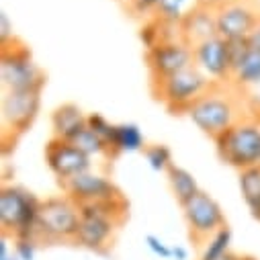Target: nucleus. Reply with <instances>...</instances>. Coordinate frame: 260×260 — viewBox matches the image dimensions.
Returning <instances> with one entry per match:
<instances>
[{
    "mask_svg": "<svg viewBox=\"0 0 260 260\" xmlns=\"http://www.w3.org/2000/svg\"><path fill=\"white\" fill-rule=\"evenodd\" d=\"M199 7H201V0H158L156 17L170 25H180Z\"/></svg>",
    "mask_w": 260,
    "mask_h": 260,
    "instance_id": "412c9836",
    "label": "nucleus"
},
{
    "mask_svg": "<svg viewBox=\"0 0 260 260\" xmlns=\"http://www.w3.org/2000/svg\"><path fill=\"white\" fill-rule=\"evenodd\" d=\"M184 115L201 134H205L211 140L221 136L225 129H230L238 121L246 119L240 101L230 92H225L221 84H215L207 94H203L199 101H194Z\"/></svg>",
    "mask_w": 260,
    "mask_h": 260,
    "instance_id": "f03ea898",
    "label": "nucleus"
},
{
    "mask_svg": "<svg viewBox=\"0 0 260 260\" xmlns=\"http://www.w3.org/2000/svg\"><path fill=\"white\" fill-rule=\"evenodd\" d=\"M248 41H250V45H252V47L260 49V23L256 25V29H254V33L250 35V39H248Z\"/></svg>",
    "mask_w": 260,
    "mask_h": 260,
    "instance_id": "2f4dec72",
    "label": "nucleus"
},
{
    "mask_svg": "<svg viewBox=\"0 0 260 260\" xmlns=\"http://www.w3.org/2000/svg\"><path fill=\"white\" fill-rule=\"evenodd\" d=\"M86 125H88V129H92L96 136H101L111 146V138H113V132H115V123H111L101 113H90L88 119H86Z\"/></svg>",
    "mask_w": 260,
    "mask_h": 260,
    "instance_id": "393cba45",
    "label": "nucleus"
},
{
    "mask_svg": "<svg viewBox=\"0 0 260 260\" xmlns=\"http://www.w3.org/2000/svg\"><path fill=\"white\" fill-rule=\"evenodd\" d=\"M230 248H232V230L225 225L201 246L199 260H221L228 252H232Z\"/></svg>",
    "mask_w": 260,
    "mask_h": 260,
    "instance_id": "5701e85b",
    "label": "nucleus"
},
{
    "mask_svg": "<svg viewBox=\"0 0 260 260\" xmlns=\"http://www.w3.org/2000/svg\"><path fill=\"white\" fill-rule=\"evenodd\" d=\"M240 260H258V258H254V256H240Z\"/></svg>",
    "mask_w": 260,
    "mask_h": 260,
    "instance_id": "f704fd0d",
    "label": "nucleus"
},
{
    "mask_svg": "<svg viewBox=\"0 0 260 260\" xmlns=\"http://www.w3.org/2000/svg\"><path fill=\"white\" fill-rule=\"evenodd\" d=\"M238 184H240V194H242L250 215L256 221H260V166L240 170Z\"/></svg>",
    "mask_w": 260,
    "mask_h": 260,
    "instance_id": "aec40b11",
    "label": "nucleus"
},
{
    "mask_svg": "<svg viewBox=\"0 0 260 260\" xmlns=\"http://www.w3.org/2000/svg\"><path fill=\"white\" fill-rule=\"evenodd\" d=\"M41 111V92L37 90H3L0 115H3V138L17 142L37 121Z\"/></svg>",
    "mask_w": 260,
    "mask_h": 260,
    "instance_id": "6e6552de",
    "label": "nucleus"
},
{
    "mask_svg": "<svg viewBox=\"0 0 260 260\" xmlns=\"http://www.w3.org/2000/svg\"><path fill=\"white\" fill-rule=\"evenodd\" d=\"M192 59L207 78H211L215 84L232 82V51L230 41L215 35L211 39H205L197 45H192Z\"/></svg>",
    "mask_w": 260,
    "mask_h": 260,
    "instance_id": "4468645a",
    "label": "nucleus"
},
{
    "mask_svg": "<svg viewBox=\"0 0 260 260\" xmlns=\"http://www.w3.org/2000/svg\"><path fill=\"white\" fill-rule=\"evenodd\" d=\"M213 142L219 160L238 172L260 166V123L256 117L238 121Z\"/></svg>",
    "mask_w": 260,
    "mask_h": 260,
    "instance_id": "20e7f679",
    "label": "nucleus"
},
{
    "mask_svg": "<svg viewBox=\"0 0 260 260\" xmlns=\"http://www.w3.org/2000/svg\"><path fill=\"white\" fill-rule=\"evenodd\" d=\"M127 11L134 17H156V9H158V0H127L125 3Z\"/></svg>",
    "mask_w": 260,
    "mask_h": 260,
    "instance_id": "a878e982",
    "label": "nucleus"
},
{
    "mask_svg": "<svg viewBox=\"0 0 260 260\" xmlns=\"http://www.w3.org/2000/svg\"><path fill=\"white\" fill-rule=\"evenodd\" d=\"M182 215L188 228V236L197 246H203L213 234L228 225L221 205L207 190L197 192L186 205H182Z\"/></svg>",
    "mask_w": 260,
    "mask_h": 260,
    "instance_id": "1a4fd4ad",
    "label": "nucleus"
},
{
    "mask_svg": "<svg viewBox=\"0 0 260 260\" xmlns=\"http://www.w3.org/2000/svg\"><path fill=\"white\" fill-rule=\"evenodd\" d=\"M180 37L192 47L205 39H211L217 35V17L215 11L209 7H199L194 9L180 25Z\"/></svg>",
    "mask_w": 260,
    "mask_h": 260,
    "instance_id": "dca6fc26",
    "label": "nucleus"
},
{
    "mask_svg": "<svg viewBox=\"0 0 260 260\" xmlns=\"http://www.w3.org/2000/svg\"><path fill=\"white\" fill-rule=\"evenodd\" d=\"M86 119L88 115H84V111L76 103H63L51 113V136L74 142L86 129Z\"/></svg>",
    "mask_w": 260,
    "mask_h": 260,
    "instance_id": "2eb2a0df",
    "label": "nucleus"
},
{
    "mask_svg": "<svg viewBox=\"0 0 260 260\" xmlns=\"http://www.w3.org/2000/svg\"><path fill=\"white\" fill-rule=\"evenodd\" d=\"M13 39H17L13 21H11V17L7 15V11H3V13H0V45L11 43Z\"/></svg>",
    "mask_w": 260,
    "mask_h": 260,
    "instance_id": "c85d7f7f",
    "label": "nucleus"
},
{
    "mask_svg": "<svg viewBox=\"0 0 260 260\" xmlns=\"http://www.w3.org/2000/svg\"><path fill=\"white\" fill-rule=\"evenodd\" d=\"M166 178H168V184H170V190L174 194L176 203L182 207L186 205L194 194L201 192L203 188L199 186L197 178L192 176V172H188L186 168L178 166V164H172L168 170H166Z\"/></svg>",
    "mask_w": 260,
    "mask_h": 260,
    "instance_id": "6ab92c4d",
    "label": "nucleus"
},
{
    "mask_svg": "<svg viewBox=\"0 0 260 260\" xmlns=\"http://www.w3.org/2000/svg\"><path fill=\"white\" fill-rule=\"evenodd\" d=\"M213 86L215 82L207 78L197 66H188L160 82L150 84L154 96L172 115H184L194 101H199L203 94H207Z\"/></svg>",
    "mask_w": 260,
    "mask_h": 260,
    "instance_id": "423d86ee",
    "label": "nucleus"
},
{
    "mask_svg": "<svg viewBox=\"0 0 260 260\" xmlns=\"http://www.w3.org/2000/svg\"><path fill=\"white\" fill-rule=\"evenodd\" d=\"M119 3H123V5H125V3H127V0H119Z\"/></svg>",
    "mask_w": 260,
    "mask_h": 260,
    "instance_id": "4c0bfd02",
    "label": "nucleus"
},
{
    "mask_svg": "<svg viewBox=\"0 0 260 260\" xmlns=\"http://www.w3.org/2000/svg\"><path fill=\"white\" fill-rule=\"evenodd\" d=\"M232 84L240 92H246V90H252V88L260 86V49L250 45V49L234 66Z\"/></svg>",
    "mask_w": 260,
    "mask_h": 260,
    "instance_id": "f3484780",
    "label": "nucleus"
},
{
    "mask_svg": "<svg viewBox=\"0 0 260 260\" xmlns=\"http://www.w3.org/2000/svg\"><path fill=\"white\" fill-rule=\"evenodd\" d=\"M217 35L225 41L250 39L260 23V9L254 0H230L215 11Z\"/></svg>",
    "mask_w": 260,
    "mask_h": 260,
    "instance_id": "9b49d317",
    "label": "nucleus"
},
{
    "mask_svg": "<svg viewBox=\"0 0 260 260\" xmlns=\"http://www.w3.org/2000/svg\"><path fill=\"white\" fill-rule=\"evenodd\" d=\"M80 228V207L66 194L41 199L35 238L39 244H61L76 240Z\"/></svg>",
    "mask_w": 260,
    "mask_h": 260,
    "instance_id": "0eeeda50",
    "label": "nucleus"
},
{
    "mask_svg": "<svg viewBox=\"0 0 260 260\" xmlns=\"http://www.w3.org/2000/svg\"><path fill=\"white\" fill-rule=\"evenodd\" d=\"M188 250L184 246H172V260H188Z\"/></svg>",
    "mask_w": 260,
    "mask_h": 260,
    "instance_id": "7c9ffc66",
    "label": "nucleus"
},
{
    "mask_svg": "<svg viewBox=\"0 0 260 260\" xmlns=\"http://www.w3.org/2000/svg\"><path fill=\"white\" fill-rule=\"evenodd\" d=\"M144 242H146L148 250H150L154 256H158L160 260H172V246L166 244L160 236H156V234H148Z\"/></svg>",
    "mask_w": 260,
    "mask_h": 260,
    "instance_id": "bb28decb",
    "label": "nucleus"
},
{
    "mask_svg": "<svg viewBox=\"0 0 260 260\" xmlns=\"http://www.w3.org/2000/svg\"><path fill=\"white\" fill-rule=\"evenodd\" d=\"M246 96V101H248V105H250V109L256 113V111H260V86H256V88H252V90H246L244 92Z\"/></svg>",
    "mask_w": 260,
    "mask_h": 260,
    "instance_id": "c756f323",
    "label": "nucleus"
},
{
    "mask_svg": "<svg viewBox=\"0 0 260 260\" xmlns=\"http://www.w3.org/2000/svg\"><path fill=\"white\" fill-rule=\"evenodd\" d=\"M146 63L150 72V84L160 82L188 66H194L192 47L184 39L160 41L154 47L146 49Z\"/></svg>",
    "mask_w": 260,
    "mask_h": 260,
    "instance_id": "9d476101",
    "label": "nucleus"
},
{
    "mask_svg": "<svg viewBox=\"0 0 260 260\" xmlns=\"http://www.w3.org/2000/svg\"><path fill=\"white\" fill-rule=\"evenodd\" d=\"M225 3H230V0H201L203 7H209V9H213V11H217V9L223 7Z\"/></svg>",
    "mask_w": 260,
    "mask_h": 260,
    "instance_id": "473e14b6",
    "label": "nucleus"
},
{
    "mask_svg": "<svg viewBox=\"0 0 260 260\" xmlns=\"http://www.w3.org/2000/svg\"><path fill=\"white\" fill-rule=\"evenodd\" d=\"M41 199L19 184L0 188V228L11 238H35ZM37 240V238H35Z\"/></svg>",
    "mask_w": 260,
    "mask_h": 260,
    "instance_id": "7ed1b4c3",
    "label": "nucleus"
},
{
    "mask_svg": "<svg viewBox=\"0 0 260 260\" xmlns=\"http://www.w3.org/2000/svg\"><path fill=\"white\" fill-rule=\"evenodd\" d=\"M78 150H82L86 156H90V158H117L115 156V152L111 150V146L101 138V136H96L92 129H88V125H86V129L84 132L72 142Z\"/></svg>",
    "mask_w": 260,
    "mask_h": 260,
    "instance_id": "4be33fe9",
    "label": "nucleus"
},
{
    "mask_svg": "<svg viewBox=\"0 0 260 260\" xmlns=\"http://www.w3.org/2000/svg\"><path fill=\"white\" fill-rule=\"evenodd\" d=\"M39 250V242L35 238H17L15 240V254L19 260H35Z\"/></svg>",
    "mask_w": 260,
    "mask_h": 260,
    "instance_id": "cd10ccee",
    "label": "nucleus"
},
{
    "mask_svg": "<svg viewBox=\"0 0 260 260\" xmlns=\"http://www.w3.org/2000/svg\"><path fill=\"white\" fill-rule=\"evenodd\" d=\"M144 158L154 172H166L174 164L172 150L166 144H148L144 150Z\"/></svg>",
    "mask_w": 260,
    "mask_h": 260,
    "instance_id": "b1692460",
    "label": "nucleus"
},
{
    "mask_svg": "<svg viewBox=\"0 0 260 260\" xmlns=\"http://www.w3.org/2000/svg\"><path fill=\"white\" fill-rule=\"evenodd\" d=\"M0 82L3 90H37L41 92L47 76L31 55V49L13 39L0 45Z\"/></svg>",
    "mask_w": 260,
    "mask_h": 260,
    "instance_id": "39448f33",
    "label": "nucleus"
},
{
    "mask_svg": "<svg viewBox=\"0 0 260 260\" xmlns=\"http://www.w3.org/2000/svg\"><path fill=\"white\" fill-rule=\"evenodd\" d=\"M221 260H240V256H238V254H234V252H228Z\"/></svg>",
    "mask_w": 260,
    "mask_h": 260,
    "instance_id": "72a5a7b5",
    "label": "nucleus"
},
{
    "mask_svg": "<svg viewBox=\"0 0 260 260\" xmlns=\"http://www.w3.org/2000/svg\"><path fill=\"white\" fill-rule=\"evenodd\" d=\"M43 156H45L47 168L51 170V174L57 178L59 184H63L66 180H70L78 174L92 170V158L90 156H86L82 150H78L72 142L59 140L53 136L45 144Z\"/></svg>",
    "mask_w": 260,
    "mask_h": 260,
    "instance_id": "ddd939ff",
    "label": "nucleus"
},
{
    "mask_svg": "<svg viewBox=\"0 0 260 260\" xmlns=\"http://www.w3.org/2000/svg\"><path fill=\"white\" fill-rule=\"evenodd\" d=\"M146 138L142 134L140 125L136 123H115V132L111 138V150L115 156L119 154H134L146 150Z\"/></svg>",
    "mask_w": 260,
    "mask_h": 260,
    "instance_id": "a211bd4d",
    "label": "nucleus"
},
{
    "mask_svg": "<svg viewBox=\"0 0 260 260\" xmlns=\"http://www.w3.org/2000/svg\"><path fill=\"white\" fill-rule=\"evenodd\" d=\"M7 260H19V258H17V254H13V256H11V258H7Z\"/></svg>",
    "mask_w": 260,
    "mask_h": 260,
    "instance_id": "e433bc0d",
    "label": "nucleus"
},
{
    "mask_svg": "<svg viewBox=\"0 0 260 260\" xmlns=\"http://www.w3.org/2000/svg\"><path fill=\"white\" fill-rule=\"evenodd\" d=\"M63 194L70 197L78 207L82 205H94V203H107L121 199V188L105 174H99L94 170H88L84 174H78L63 184H59Z\"/></svg>",
    "mask_w": 260,
    "mask_h": 260,
    "instance_id": "f8f14e48",
    "label": "nucleus"
},
{
    "mask_svg": "<svg viewBox=\"0 0 260 260\" xmlns=\"http://www.w3.org/2000/svg\"><path fill=\"white\" fill-rule=\"evenodd\" d=\"M252 117H256V121H258V123H260V111H256V113H254V115H252Z\"/></svg>",
    "mask_w": 260,
    "mask_h": 260,
    "instance_id": "c9c22d12",
    "label": "nucleus"
},
{
    "mask_svg": "<svg viewBox=\"0 0 260 260\" xmlns=\"http://www.w3.org/2000/svg\"><path fill=\"white\" fill-rule=\"evenodd\" d=\"M127 215H129V203L125 197L107 201V203L82 205L80 228L74 244L96 254H109L113 248L115 236L119 228L125 223Z\"/></svg>",
    "mask_w": 260,
    "mask_h": 260,
    "instance_id": "f257e3e1",
    "label": "nucleus"
}]
</instances>
